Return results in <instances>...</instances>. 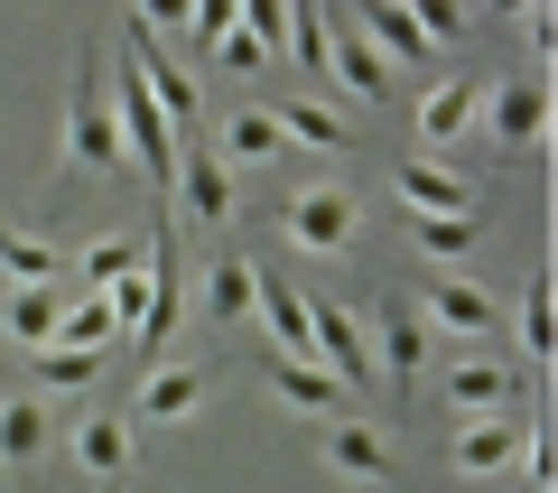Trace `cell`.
<instances>
[{
  "label": "cell",
  "mask_w": 558,
  "mask_h": 493,
  "mask_svg": "<svg viewBox=\"0 0 558 493\" xmlns=\"http://www.w3.org/2000/svg\"><path fill=\"white\" fill-rule=\"evenodd\" d=\"M65 168L84 178H121V131H112V84H102V47H84L75 65V94H65Z\"/></svg>",
  "instance_id": "obj_1"
},
{
  "label": "cell",
  "mask_w": 558,
  "mask_h": 493,
  "mask_svg": "<svg viewBox=\"0 0 558 493\" xmlns=\"http://www.w3.org/2000/svg\"><path fill=\"white\" fill-rule=\"evenodd\" d=\"M391 187H400V205L410 215H484V178L475 168H457V158H400L391 168Z\"/></svg>",
  "instance_id": "obj_2"
},
{
  "label": "cell",
  "mask_w": 558,
  "mask_h": 493,
  "mask_svg": "<svg viewBox=\"0 0 558 493\" xmlns=\"http://www.w3.org/2000/svg\"><path fill=\"white\" fill-rule=\"evenodd\" d=\"M307 354H317V373H336L344 392L381 382V373H373V336H363V326L336 308V298H317V289H307Z\"/></svg>",
  "instance_id": "obj_3"
},
{
  "label": "cell",
  "mask_w": 558,
  "mask_h": 493,
  "mask_svg": "<svg viewBox=\"0 0 558 493\" xmlns=\"http://www.w3.org/2000/svg\"><path fill=\"white\" fill-rule=\"evenodd\" d=\"M475 131L494 140V149H539V140H549V84H539V75L494 84V94L475 103Z\"/></svg>",
  "instance_id": "obj_4"
},
{
  "label": "cell",
  "mask_w": 558,
  "mask_h": 493,
  "mask_svg": "<svg viewBox=\"0 0 558 493\" xmlns=\"http://www.w3.org/2000/svg\"><path fill=\"white\" fill-rule=\"evenodd\" d=\"M168 196H178L196 224H233V168L215 158V140H205V131L178 140V178H168Z\"/></svg>",
  "instance_id": "obj_5"
},
{
  "label": "cell",
  "mask_w": 558,
  "mask_h": 493,
  "mask_svg": "<svg viewBox=\"0 0 558 493\" xmlns=\"http://www.w3.org/2000/svg\"><path fill=\"white\" fill-rule=\"evenodd\" d=\"M326 84H354L363 103H391V65L373 57V38L354 28L344 0H326Z\"/></svg>",
  "instance_id": "obj_6"
},
{
  "label": "cell",
  "mask_w": 558,
  "mask_h": 493,
  "mask_svg": "<svg viewBox=\"0 0 558 493\" xmlns=\"http://www.w3.org/2000/svg\"><path fill=\"white\" fill-rule=\"evenodd\" d=\"M475 103H484V75H438V84H428V94H418V112H410V131H418V158L457 149V140L475 131Z\"/></svg>",
  "instance_id": "obj_7"
},
{
  "label": "cell",
  "mask_w": 558,
  "mask_h": 493,
  "mask_svg": "<svg viewBox=\"0 0 558 493\" xmlns=\"http://www.w3.org/2000/svg\"><path fill=\"white\" fill-rule=\"evenodd\" d=\"M354 224H363L354 187H307V196H289V242H299V252H344Z\"/></svg>",
  "instance_id": "obj_8"
},
{
  "label": "cell",
  "mask_w": 558,
  "mask_h": 493,
  "mask_svg": "<svg viewBox=\"0 0 558 493\" xmlns=\"http://www.w3.org/2000/svg\"><path fill=\"white\" fill-rule=\"evenodd\" d=\"M354 28L373 38V57L391 65V75H428V65H438V47L410 28V10H400V0H354Z\"/></svg>",
  "instance_id": "obj_9"
},
{
  "label": "cell",
  "mask_w": 558,
  "mask_h": 493,
  "mask_svg": "<svg viewBox=\"0 0 558 493\" xmlns=\"http://www.w3.org/2000/svg\"><path fill=\"white\" fill-rule=\"evenodd\" d=\"M270 400H289V410H307V419H354V392H344L336 373H317V363H299V354H270Z\"/></svg>",
  "instance_id": "obj_10"
},
{
  "label": "cell",
  "mask_w": 558,
  "mask_h": 493,
  "mask_svg": "<svg viewBox=\"0 0 558 493\" xmlns=\"http://www.w3.org/2000/svg\"><path fill=\"white\" fill-rule=\"evenodd\" d=\"M47 447H57V429H47V392H10V400H0V474H28Z\"/></svg>",
  "instance_id": "obj_11"
},
{
  "label": "cell",
  "mask_w": 558,
  "mask_h": 493,
  "mask_svg": "<svg viewBox=\"0 0 558 493\" xmlns=\"http://www.w3.org/2000/svg\"><path fill=\"white\" fill-rule=\"evenodd\" d=\"M418 354H428V326H418L410 298H381V345H373V373H391L400 392L418 400Z\"/></svg>",
  "instance_id": "obj_12"
},
{
  "label": "cell",
  "mask_w": 558,
  "mask_h": 493,
  "mask_svg": "<svg viewBox=\"0 0 558 493\" xmlns=\"http://www.w3.org/2000/svg\"><path fill=\"white\" fill-rule=\"evenodd\" d=\"M521 447H531V429H512V419H465L457 447H447V466L457 474H512Z\"/></svg>",
  "instance_id": "obj_13"
},
{
  "label": "cell",
  "mask_w": 558,
  "mask_h": 493,
  "mask_svg": "<svg viewBox=\"0 0 558 493\" xmlns=\"http://www.w3.org/2000/svg\"><path fill=\"white\" fill-rule=\"evenodd\" d=\"M447 400H457L465 419H502L512 400H531V373H502V363H457V373H447Z\"/></svg>",
  "instance_id": "obj_14"
},
{
  "label": "cell",
  "mask_w": 558,
  "mask_h": 493,
  "mask_svg": "<svg viewBox=\"0 0 558 493\" xmlns=\"http://www.w3.org/2000/svg\"><path fill=\"white\" fill-rule=\"evenodd\" d=\"M252 308L270 316V336H279V354H299V363H317V354H307V289H299V279H279V270H252Z\"/></svg>",
  "instance_id": "obj_15"
},
{
  "label": "cell",
  "mask_w": 558,
  "mask_h": 493,
  "mask_svg": "<svg viewBox=\"0 0 558 493\" xmlns=\"http://www.w3.org/2000/svg\"><path fill=\"white\" fill-rule=\"evenodd\" d=\"M47 345H75V354H112L121 345V308L102 289H84V298H57V336Z\"/></svg>",
  "instance_id": "obj_16"
},
{
  "label": "cell",
  "mask_w": 558,
  "mask_h": 493,
  "mask_svg": "<svg viewBox=\"0 0 558 493\" xmlns=\"http://www.w3.org/2000/svg\"><path fill=\"white\" fill-rule=\"evenodd\" d=\"M326 466L354 474V484H381V474H391V437H381L373 419H336V429H326Z\"/></svg>",
  "instance_id": "obj_17"
},
{
  "label": "cell",
  "mask_w": 558,
  "mask_h": 493,
  "mask_svg": "<svg viewBox=\"0 0 558 493\" xmlns=\"http://www.w3.org/2000/svg\"><path fill=\"white\" fill-rule=\"evenodd\" d=\"M75 466L94 474V484H121V474H131V419L121 410H94L75 429Z\"/></svg>",
  "instance_id": "obj_18"
},
{
  "label": "cell",
  "mask_w": 558,
  "mask_h": 493,
  "mask_svg": "<svg viewBox=\"0 0 558 493\" xmlns=\"http://www.w3.org/2000/svg\"><path fill=\"white\" fill-rule=\"evenodd\" d=\"M418 316H438L447 336H502V308H494V298L475 289V279H438Z\"/></svg>",
  "instance_id": "obj_19"
},
{
  "label": "cell",
  "mask_w": 558,
  "mask_h": 493,
  "mask_svg": "<svg viewBox=\"0 0 558 493\" xmlns=\"http://www.w3.org/2000/svg\"><path fill=\"white\" fill-rule=\"evenodd\" d=\"M75 270H84V289H121V279H140V270H149V224H140V233H94Z\"/></svg>",
  "instance_id": "obj_20"
},
{
  "label": "cell",
  "mask_w": 558,
  "mask_h": 493,
  "mask_svg": "<svg viewBox=\"0 0 558 493\" xmlns=\"http://www.w3.org/2000/svg\"><path fill=\"white\" fill-rule=\"evenodd\" d=\"M215 158H223V168H270V158H289V140L270 131V112H260V103H242V112L223 121Z\"/></svg>",
  "instance_id": "obj_21"
},
{
  "label": "cell",
  "mask_w": 558,
  "mask_h": 493,
  "mask_svg": "<svg viewBox=\"0 0 558 493\" xmlns=\"http://www.w3.org/2000/svg\"><path fill=\"white\" fill-rule=\"evenodd\" d=\"M270 131L299 140V149H354V140H344V121L326 112V103H307V94H279V103H270Z\"/></svg>",
  "instance_id": "obj_22"
},
{
  "label": "cell",
  "mask_w": 558,
  "mask_h": 493,
  "mask_svg": "<svg viewBox=\"0 0 558 493\" xmlns=\"http://www.w3.org/2000/svg\"><path fill=\"white\" fill-rule=\"evenodd\" d=\"M196 400H205L196 363H149V382H140V419H186Z\"/></svg>",
  "instance_id": "obj_23"
},
{
  "label": "cell",
  "mask_w": 558,
  "mask_h": 493,
  "mask_svg": "<svg viewBox=\"0 0 558 493\" xmlns=\"http://www.w3.org/2000/svg\"><path fill=\"white\" fill-rule=\"evenodd\" d=\"M0 270H10V289H57V242L0 224Z\"/></svg>",
  "instance_id": "obj_24"
},
{
  "label": "cell",
  "mask_w": 558,
  "mask_h": 493,
  "mask_svg": "<svg viewBox=\"0 0 558 493\" xmlns=\"http://www.w3.org/2000/svg\"><path fill=\"white\" fill-rule=\"evenodd\" d=\"M205 316H215V326L252 316V261H242V252H223L215 270H205Z\"/></svg>",
  "instance_id": "obj_25"
},
{
  "label": "cell",
  "mask_w": 558,
  "mask_h": 493,
  "mask_svg": "<svg viewBox=\"0 0 558 493\" xmlns=\"http://www.w3.org/2000/svg\"><path fill=\"white\" fill-rule=\"evenodd\" d=\"M38 392H84V382H102L112 373V354H75V345H38Z\"/></svg>",
  "instance_id": "obj_26"
},
{
  "label": "cell",
  "mask_w": 558,
  "mask_h": 493,
  "mask_svg": "<svg viewBox=\"0 0 558 493\" xmlns=\"http://www.w3.org/2000/svg\"><path fill=\"white\" fill-rule=\"evenodd\" d=\"M0 326H10V336L38 354V345L57 336V289H10V298H0Z\"/></svg>",
  "instance_id": "obj_27"
},
{
  "label": "cell",
  "mask_w": 558,
  "mask_h": 493,
  "mask_svg": "<svg viewBox=\"0 0 558 493\" xmlns=\"http://www.w3.org/2000/svg\"><path fill=\"white\" fill-rule=\"evenodd\" d=\"M521 354H531V373H549V354H558V316H549V279H531V289H521Z\"/></svg>",
  "instance_id": "obj_28"
},
{
  "label": "cell",
  "mask_w": 558,
  "mask_h": 493,
  "mask_svg": "<svg viewBox=\"0 0 558 493\" xmlns=\"http://www.w3.org/2000/svg\"><path fill=\"white\" fill-rule=\"evenodd\" d=\"M475 233H484L475 215H410V242H418L428 261H457V252H475Z\"/></svg>",
  "instance_id": "obj_29"
},
{
  "label": "cell",
  "mask_w": 558,
  "mask_h": 493,
  "mask_svg": "<svg viewBox=\"0 0 558 493\" xmlns=\"http://www.w3.org/2000/svg\"><path fill=\"white\" fill-rule=\"evenodd\" d=\"M400 10H410V28L438 47V57H447V47H465V28H475V20H465V0H400Z\"/></svg>",
  "instance_id": "obj_30"
},
{
  "label": "cell",
  "mask_w": 558,
  "mask_h": 493,
  "mask_svg": "<svg viewBox=\"0 0 558 493\" xmlns=\"http://www.w3.org/2000/svg\"><path fill=\"white\" fill-rule=\"evenodd\" d=\"M205 65H223V75H260L270 57H260V47L242 38V28H233V38H215V47H205Z\"/></svg>",
  "instance_id": "obj_31"
},
{
  "label": "cell",
  "mask_w": 558,
  "mask_h": 493,
  "mask_svg": "<svg viewBox=\"0 0 558 493\" xmlns=\"http://www.w3.org/2000/svg\"><path fill=\"white\" fill-rule=\"evenodd\" d=\"M215 38H233V0H196V47H186V57L205 65V47Z\"/></svg>",
  "instance_id": "obj_32"
},
{
  "label": "cell",
  "mask_w": 558,
  "mask_h": 493,
  "mask_svg": "<svg viewBox=\"0 0 558 493\" xmlns=\"http://www.w3.org/2000/svg\"><path fill=\"white\" fill-rule=\"evenodd\" d=\"M531 57H539V65L558 57V20H549V10H531Z\"/></svg>",
  "instance_id": "obj_33"
},
{
  "label": "cell",
  "mask_w": 558,
  "mask_h": 493,
  "mask_svg": "<svg viewBox=\"0 0 558 493\" xmlns=\"http://www.w3.org/2000/svg\"><path fill=\"white\" fill-rule=\"evenodd\" d=\"M531 10H539V0H494V20H531Z\"/></svg>",
  "instance_id": "obj_34"
},
{
  "label": "cell",
  "mask_w": 558,
  "mask_h": 493,
  "mask_svg": "<svg viewBox=\"0 0 558 493\" xmlns=\"http://www.w3.org/2000/svg\"><path fill=\"white\" fill-rule=\"evenodd\" d=\"M102 493H121V484H102Z\"/></svg>",
  "instance_id": "obj_35"
}]
</instances>
